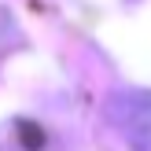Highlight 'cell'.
<instances>
[{"label": "cell", "mask_w": 151, "mask_h": 151, "mask_svg": "<svg viewBox=\"0 0 151 151\" xmlns=\"http://www.w3.org/2000/svg\"><path fill=\"white\" fill-rule=\"evenodd\" d=\"M111 118L133 151H151V88H129L111 100Z\"/></svg>", "instance_id": "cell-1"}]
</instances>
